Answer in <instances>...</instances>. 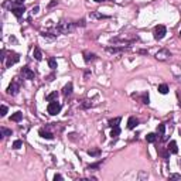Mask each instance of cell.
<instances>
[{
  "instance_id": "cell-23",
  "label": "cell",
  "mask_w": 181,
  "mask_h": 181,
  "mask_svg": "<svg viewBox=\"0 0 181 181\" xmlns=\"http://www.w3.org/2000/svg\"><path fill=\"white\" fill-rule=\"evenodd\" d=\"M157 151H158V153H160V154L163 156V158H166V160L168 158V154H170V151H168V150L166 151V150H163V149H160V147H157Z\"/></svg>"
},
{
  "instance_id": "cell-22",
  "label": "cell",
  "mask_w": 181,
  "mask_h": 181,
  "mask_svg": "<svg viewBox=\"0 0 181 181\" xmlns=\"http://www.w3.org/2000/svg\"><path fill=\"white\" fill-rule=\"evenodd\" d=\"M88 154L92 156V157H96V156L101 154V150L99 149H91V150H88Z\"/></svg>"
},
{
  "instance_id": "cell-37",
  "label": "cell",
  "mask_w": 181,
  "mask_h": 181,
  "mask_svg": "<svg viewBox=\"0 0 181 181\" xmlns=\"http://www.w3.org/2000/svg\"><path fill=\"white\" fill-rule=\"evenodd\" d=\"M14 1H16L17 4H23V1H24V0H14Z\"/></svg>"
},
{
  "instance_id": "cell-6",
  "label": "cell",
  "mask_w": 181,
  "mask_h": 181,
  "mask_svg": "<svg viewBox=\"0 0 181 181\" xmlns=\"http://www.w3.org/2000/svg\"><path fill=\"white\" fill-rule=\"evenodd\" d=\"M156 58H157L158 61H167V60L171 58V52H170L168 50L163 48V50H160V51L156 54Z\"/></svg>"
},
{
  "instance_id": "cell-3",
  "label": "cell",
  "mask_w": 181,
  "mask_h": 181,
  "mask_svg": "<svg viewBox=\"0 0 181 181\" xmlns=\"http://www.w3.org/2000/svg\"><path fill=\"white\" fill-rule=\"evenodd\" d=\"M16 4H17V3H13V4H11V13H13L17 19H20V17L24 14L26 9H24L23 4H19V6H16Z\"/></svg>"
},
{
  "instance_id": "cell-38",
  "label": "cell",
  "mask_w": 181,
  "mask_h": 181,
  "mask_svg": "<svg viewBox=\"0 0 181 181\" xmlns=\"http://www.w3.org/2000/svg\"><path fill=\"white\" fill-rule=\"evenodd\" d=\"M95 1H96V3H101V1H103V0H95Z\"/></svg>"
},
{
  "instance_id": "cell-12",
  "label": "cell",
  "mask_w": 181,
  "mask_h": 181,
  "mask_svg": "<svg viewBox=\"0 0 181 181\" xmlns=\"http://www.w3.org/2000/svg\"><path fill=\"white\" fill-rule=\"evenodd\" d=\"M72 93V82H68L64 88H62V95L64 96H70Z\"/></svg>"
},
{
  "instance_id": "cell-30",
  "label": "cell",
  "mask_w": 181,
  "mask_h": 181,
  "mask_svg": "<svg viewBox=\"0 0 181 181\" xmlns=\"http://www.w3.org/2000/svg\"><path fill=\"white\" fill-rule=\"evenodd\" d=\"M0 115H1V116H6V115H7V106H6V105H1V109H0Z\"/></svg>"
},
{
  "instance_id": "cell-18",
  "label": "cell",
  "mask_w": 181,
  "mask_h": 181,
  "mask_svg": "<svg viewBox=\"0 0 181 181\" xmlns=\"http://www.w3.org/2000/svg\"><path fill=\"white\" fill-rule=\"evenodd\" d=\"M120 117H115V119H110L109 120V126L110 127H116V126H119V123H120Z\"/></svg>"
},
{
  "instance_id": "cell-24",
  "label": "cell",
  "mask_w": 181,
  "mask_h": 181,
  "mask_svg": "<svg viewBox=\"0 0 181 181\" xmlns=\"http://www.w3.org/2000/svg\"><path fill=\"white\" fill-rule=\"evenodd\" d=\"M48 65H50L51 70H55V68H57V61H55V58H48Z\"/></svg>"
},
{
  "instance_id": "cell-32",
  "label": "cell",
  "mask_w": 181,
  "mask_h": 181,
  "mask_svg": "<svg viewBox=\"0 0 181 181\" xmlns=\"http://www.w3.org/2000/svg\"><path fill=\"white\" fill-rule=\"evenodd\" d=\"M170 178H171V180H180L181 176H180V174H171V176H170Z\"/></svg>"
},
{
  "instance_id": "cell-31",
  "label": "cell",
  "mask_w": 181,
  "mask_h": 181,
  "mask_svg": "<svg viewBox=\"0 0 181 181\" xmlns=\"http://www.w3.org/2000/svg\"><path fill=\"white\" fill-rule=\"evenodd\" d=\"M99 166H101V163H95V164H91V166H88V170H92V168H99Z\"/></svg>"
},
{
  "instance_id": "cell-35",
  "label": "cell",
  "mask_w": 181,
  "mask_h": 181,
  "mask_svg": "<svg viewBox=\"0 0 181 181\" xmlns=\"http://www.w3.org/2000/svg\"><path fill=\"white\" fill-rule=\"evenodd\" d=\"M54 180L57 181V180H62V176H60V174H55L54 176Z\"/></svg>"
},
{
  "instance_id": "cell-28",
  "label": "cell",
  "mask_w": 181,
  "mask_h": 181,
  "mask_svg": "<svg viewBox=\"0 0 181 181\" xmlns=\"http://www.w3.org/2000/svg\"><path fill=\"white\" fill-rule=\"evenodd\" d=\"M41 37L42 38H47V40H55V34L54 36H50V33H41Z\"/></svg>"
},
{
  "instance_id": "cell-25",
  "label": "cell",
  "mask_w": 181,
  "mask_h": 181,
  "mask_svg": "<svg viewBox=\"0 0 181 181\" xmlns=\"http://www.w3.org/2000/svg\"><path fill=\"white\" fill-rule=\"evenodd\" d=\"M7 136H11V130L6 129V127H1V137H7Z\"/></svg>"
},
{
  "instance_id": "cell-8",
  "label": "cell",
  "mask_w": 181,
  "mask_h": 181,
  "mask_svg": "<svg viewBox=\"0 0 181 181\" xmlns=\"http://www.w3.org/2000/svg\"><path fill=\"white\" fill-rule=\"evenodd\" d=\"M21 75H23V78L24 79H34V76H36V74H34V71H31V68L30 67H23L21 68Z\"/></svg>"
},
{
  "instance_id": "cell-39",
  "label": "cell",
  "mask_w": 181,
  "mask_h": 181,
  "mask_svg": "<svg viewBox=\"0 0 181 181\" xmlns=\"http://www.w3.org/2000/svg\"><path fill=\"white\" fill-rule=\"evenodd\" d=\"M180 37H181V30H180Z\"/></svg>"
},
{
  "instance_id": "cell-33",
  "label": "cell",
  "mask_w": 181,
  "mask_h": 181,
  "mask_svg": "<svg viewBox=\"0 0 181 181\" xmlns=\"http://www.w3.org/2000/svg\"><path fill=\"white\" fill-rule=\"evenodd\" d=\"M75 26H81V27H84V26H85V20H79V21H76Z\"/></svg>"
},
{
  "instance_id": "cell-14",
  "label": "cell",
  "mask_w": 181,
  "mask_h": 181,
  "mask_svg": "<svg viewBox=\"0 0 181 181\" xmlns=\"http://www.w3.org/2000/svg\"><path fill=\"white\" fill-rule=\"evenodd\" d=\"M33 55H34V58H36L37 61H41V60H42V52H41V50H40L38 47H36V48H34Z\"/></svg>"
},
{
  "instance_id": "cell-11",
  "label": "cell",
  "mask_w": 181,
  "mask_h": 181,
  "mask_svg": "<svg viewBox=\"0 0 181 181\" xmlns=\"http://www.w3.org/2000/svg\"><path fill=\"white\" fill-rule=\"evenodd\" d=\"M167 150H168L171 154H177V153H178V147H177V143H176L174 140H171V142L168 143V146H167Z\"/></svg>"
},
{
  "instance_id": "cell-7",
  "label": "cell",
  "mask_w": 181,
  "mask_h": 181,
  "mask_svg": "<svg viewBox=\"0 0 181 181\" xmlns=\"http://www.w3.org/2000/svg\"><path fill=\"white\" fill-rule=\"evenodd\" d=\"M72 29H74V24L67 23V21H61V23L58 24V27H57V31H60V33H68V31H71Z\"/></svg>"
},
{
  "instance_id": "cell-13",
  "label": "cell",
  "mask_w": 181,
  "mask_h": 181,
  "mask_svg": "<svg viewBox=\"0 0 181 181\" xmlns=\"http://www.w3.org/2000/svg\"><path fill=\"white\" fill-rule=\"evenodd\" d=\"M40 136H41L42 139H47V140H52V139H54V135L50 133V132H47V130H44V129L40 130Z\"/></svg>"
},
{
  "instance_id": "cell-17",
  "label": "cell",
  "mask_w": 181,
  "mask_h": 181,
  "mask_svg": "<svg viewBox=\"0 0 181 181\" xmlns=\"http://www.w3.org/2000/svg\"><path fill=\"white\" fill-rule=\"evenodd\" d=\"M158 92L160 93H163V95H166V93H168V86L166 85V84H161V85H158Z\"/></svg>"
},
{
  "instance_id": "cell-26",
  "label": "cell",
  "mask_w": 181,
  "mask_h": 181,
  "mask_svg": "<svg viewBox=\"0 0 181 181\" xmlns=\"http://www.w3.org/2000/svg\"><path fill=\"white\" fill-rule=\"evenodd\" d=\"M164 132H166V126H164V123L158 125V126H157V133H160V135H164Z\"/></svg>"
},
{
  "instance_id": "cell-4",
  "label": "cell",
  "mask_w": 181,
  "mask_h": 181,
  "mask_svg": "<svg viewBox=\"0 0 181 181\" xmlns=\"http://www.w3.org/2000/svg\"><path fill=\"white\" fill-rule=\"evenodd\" d=\"M19 61H20V55H19V54H16V52H10V54H9V57H7V61H6V67H7V68H10L11 65L17 64Z\"/></svg>"
},
{
  "instance_id": "cell-9",
  "label": "cell",
  "mask_w": 181,
  "mask_h": 181,
  "mask_svg": "<svg viewBox=\"0 0 181 181\" xmlns=\"http://www.w3.org/2000/svg\"><path fill=\"white\" fill-rule=\"evenodd\" d=\"M95 60H96V55H95L93 52H88V51L84 52V61H85L86 64H89V62H92V61H95Z\"/></svg>"
},
{
  "instance_id": "cell-16",
  "label": "cell",
  "mask_w": 181,
  "mask_h": 181,
  "mask_svg": "<svg viewBox=\"0 0 181 181\" xmlns=\"http://www.w3.org/2000/svg\"><path fill=\"white\" fill-rule=\"evenodd\" d=\"M123 50H125V47H108V48H106V51H108V52H112V54L119 52V51H123Z\"/></svg>"
},
{
  "instance_id": "cell-15",
  "label": "cell",
  "mask_w": 181,
  "mask_h": 181,
  "mask_svg": "<svg viewBox=\"0 0 181 181\" xmlns=\"http://www.w3.org/2000/svg\"><path fill=\"white\" fill-rule=\"evenodd\" d=\"M21 119H23V113L21 112H16V113L11 115V120L13 122H20Z\"/></svg>"
},
{
  "instance_id": "cell-19",
  "label": "cell",
  "mask_w": 181,
  "mask_h": 181,
  "mask_svg": "<svg viewBox=\"0 0 181 181\" xmlns=\"http://www.w3.org/2000/svg\"><path fill=\"white\" fill-rule=\"evenodd\" d=\"M57 98H58V93H57V91L55 92H52V93H50V95H47L45 96V99L48 101V102H52V101H57Z\"/></svg>"
},
{
  "instance_id": "cell-20",
  "label": "cell",
  "mask_w": 181,
  "mask_h": 181,
  "mask_svg": "<svg viewBox=\"0 0 181 181\" xmlns=\"http://www.w3.org/2000/svg\"><path fill=\"white\" fill-rule=\"evenodd\" d=\"M120 135V129H119V126H116V127H112V132H110V136H112V139L113 137H117Z\"/></svg>"
},
{
  "instance_id": "cell-40",
  "label": "cell",
  "mask_w": 181,
  "mask_h": 181,
  "mask_svg": "<svg viewBox=\"0 0 181 181\" xmlns=\"http://www.w3.org/2000/svg\"><path fill=\"white\" fill-rule=\"evenodd\" d=\"M180 106H181V102H180Z\"/></svg>"
},
{
  "instance_id": "cell-10",
  "label": "cell",
  "mask_w": 181,
  "mask_h": 181,
  "mask_svg": "<svg viewBox=\"0 0 181 181\" xmlns=\"http://www.w3.org/2000/svg\"><path fill=\"white\" fill-rule=\"evenodd\" d=\"M137 125H139V120H137L135 116H130V117H129V120H127V129H130V130H132V129H135Z\"/></svg>"
},
{
  "instance_id": "cell-2",
  "label": "cell",
  "mask_w": 181,
  "mask_h": 181,
  "mask_svg": "<svg viewBox=\"0 0 181 181\" xmlns=\"http://www.w3.org/2000/svg\"><path fill=\"white\" fill-rule=\"evenodd\" d=\"M166 33H167V30H166V27H164L163 24L156 26V27H154V31H153V34H154V38H156V40H161V38H164Z\"/></svg>"
},
{
  "instance_id": "cell-5",
  "label": "cell",
  "mask_w": 181,
  "mask_h": 181,
  "mask_svg": "<svg viewBox=\"0 0 181 181\" xmlns=\"http://www.w3.org/2000/svg\"><path fill=\"white\" fill-rule=\"evenodd\" d=\"M19 89H20V82H19V79L17 78H14V81L9 85V88H7V93L9 95H16L17 92H19Z\"/></svg>"
},
{
  "instance_id": "cell-29",
  "label": "cell",
  "mask_w": 181,
  "mask_h": 181,
  "mask_svg": "<svg viewBox=\"0 0 181 181\" xmlns=\"http://www.w3.org/2000/svg\"><path fill=\"white\" fill-rule=\"evenodd\" d=\"M21 146H23V142H21V140H16V142L13 143V149H14V150H19Z\"/></svg>"
},
{
  "instance_id": "cell-21",
  "label": "cell",
  "mask_w": 181,
  "mask_h": 181,
  "mask_svg": "<svg viewBox=\"0 0 181 181\" xmlns=\"http://www.w3.org/2000/svg\"><path fill=\"white\" fill-rule=\"evenodd\" d=\"M146 140H147L149 143H154V142L157 140V136H156L154 133H149V135L146 136Z\"/></svg>"
},
{
  "instance_id": "cell-1",
  "label": "cell",
  "mask_w": 181,
  "mask_h": 181,
  "mask_svg": "<svg viewBox=\"0 0 181 181\" xmlns=\"http://www.w3.org/2000/svg\"><path fill=\"white\" fill-rule=\"evenodd\" d=\"M47 110H48V113L52 115V116H54V115H58V113L61 112V103H58L57 101H52V102L48 103Z\"/></svg>"
},
{
  "instance_id": "cell-36",
  "label": "cell",
  "mask_w": 181,
  "mask_h": 181,
  "mask_svg": "<svg viewBox=\"0 0 181 181\" xmlns=\"http://www.w3.org/2000/svg\"><path fill=\"white\" fill-rule=\"evenodd\" d=\"M37 13H38V7H34V9H33V14H37Z\"/></svg>"
},
{
  "instance_id": "cell-27",
  "label": "cell",
  "mask_w": 181,
  "mask_h": 181,
  "mask_svg": "<svg viewBox=\"0 0 181 181\" xmlns=\"http://www.w3.org/2000/svg\"><path fill=\"white\" fill-rule=\"evenodd\" d=\"M149 101H150V98H149V93L146 92V93L142 95V102H143L145 105H149Z\"/></svg>"
},
{
  "instance_id": "cell-34",
  "label": "cell",
  "mask_w": 181,
  "mask_h": 181,
  "mask_svg": "<svg viewBox=\"0 0 181 181\" xmlns=\"http://www.w3.org/2000/svg\"><path fill=\"white\" fill-rule=\"evenodd\" d=\"M54 6H57V0H54V1H51L50 4H48V7L51 9V7H54Z\"/></svg>"
}]
</instances>
